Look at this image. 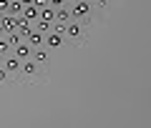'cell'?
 Segmentation results:
<instances>
[{"mask_svg":"<svg viewBox=\"0 0 151 128\" xmlns=\"http://www.w3.org/2000/svg\"><path fill=\"white\" fill-rule=\"evenodd\" d=\"M88 10H91V3L88 0H76L73 8H70V15H73V20H83L88 15Z\"/></svg>","mask_w":151,"mask_h":128,"instance_id":"6da1fadb","label":"cell"},{"mask_svg":"<svg viewBox=\"0 0 151 128\" xmlns=\"http://www.w3.org/2000/svg\"><path fill=\"white\" fill-rule=\"evenodd\" d=\"M18 18H20V15H10V13L0 15V25H3V33H5V35L18 30Z\"/></svg>","mask_w":151,"mask_h":128,"instance_id":"7a4b0ae2","label":"cell"},{"mask_svg":"<svg viewBox=\"0 0 151 128\" xmlns=\"http://www.w3.org/2000/svg\"><path fill=\"white\" fill-rule=\"evenodd\" d=\"M63 38H65V35H60V33L50 30V33H45V40H43V45H45V48H60Z\"/></svg>","mask_w":151,"mask_h":128,"instance_id":"3957f363","label":"cell"},{"mask_svg":"<svg viewBox=\"0 0 151 128\" xmlns=\"http://www.w3.org/2000/svg\"><path fill=\"white\" fill-rule=\"evenodd\" d=\"M20 18L23 20H38V18H40V8L38 5H23V13H20Z\"/></svg>","mask_w":151,"mask_h":128,"instance_id":"277c9868","label":"cell"},{"mask_svg":"<svg viewBox=\"0 0 151 128\" xmlns=\"http://www.w3.org/2000/svg\"><path fill=\"white\" fill-rule=\"evenodd\" d=\"M65 35H68V38H81V35H83L81 20H70L68 25H65Z\"/></svg>","mask_w":151,"mask_h":128,"instance_id":"5b68a950","label":"cell"},{"mask_svg":"<svg viewBox=\"0 0 151 128\" xmlns=\"http://www.w3.org/2000/svg\"><path fill=\"white\" fill-rule=\"evenodd\" d=\"M30 55H33V48L28 45L25 40H23V43H18V45H15V58H18V60H28Z\"/></svg>","mask_w":151,"mask_h":128,"instance_id":"8992f818","label":"cell"},{"mask_svg":"<svg viewBox=\"0 0 151 128\" xmlns=\"http://www.w3.org/2000/svg\"><path fill=\"white\" fill-rule=\"evenodd\" d=\"M43 40H45V35H43V33H38L35 28H33V33L25 38V43L30 45V48H43Z\"/></svg>","mask_w":151,"mask_h":128,"instance_id":"52a82bcc","label":"cell"},{"mask_svg":"<svg viewBox=\"0 0 151 128\" xmlns=\"http://www.w3.org/2000/svg\"><path fill=\"white\" fill-rule=\"evenodd\" d=\"M15 33H18V38H20V40H25V38L33 33V28H30V23H28V20L18 18V30H15Z\"/></svg>","mask_w":151,"mask_h":128,"instance_id":"ba28073f","label":"cell"},{"mask_svg":"<svg viewBox=\"0 0 151 128\" xmlns=\"http://www.w3.org/2000/svg\"><path fill=\"white\" fill-rule=\"evenodd\" d=\"M55 20H58V23H70L73 15H70V10L63 5V8H55Z\"/></svg>","mask_w":151,"mask_h":128,"instance_id":"9c48e42d","label":"cell"},{"mask_svg":"<svg viewBox=\"0 0 151 128\" xmlns=\"http://www.w3.org/2000/svg\"><path fill=\"white\" fill-rule=\"evenodd\" d=\"M38 20H48V23H55V8H50V5L40 8V18H38Z\"/></svg>","mask_w":151,"mask_h":128,"instance_id":"30bf717a","label":"cell"},{"mask_svg":"<svg viewBox=\"0 0 151 128\" xmlns=\"http://www.w3.org/2000/svg\"><path fill=\"white\" fill-rule=\"evenodd\" d=\"M20 63L23 60H18L15 55H13V58H5V65H3V68H5L8 73H18V70H20Z\"/></svg>","mask_w":151,"mask_h":128,"instance_id":"8fae6325","label":"cell"},{"mask_svg":"<svg viewBox=\"0 0 151 128\" xmlns=\"http://www.w3.org/2000/svg\"><path fill=\"white\" fill-rule=\"evenodd\" d=\"M20 70H23L25 75H33V73L38 70V63H35L33 58H28V60H23V63H20Z\"/></svg>","mask_w":151,"mask_h":128,"instance_id":"7c38bea8","label":"cell"},{"mask_svg":"<svg viewBox=\"0 0 151 128\" xmlns=\"http://www.w3.org/2000/svg\"><path fill=\"white\" fill-rule=\"evenodd\" d=\"M35 30L45 35V33H50V30H53V23H48V20H38V23H35Z\"/></svg>","mask_w":151,"mask_h":128,"instance_id":"4fadbf2b","label":"cell"},{"mask_svg":"<svg viewBox=\"0 0 151 128\" xmlns=\"http://www.w3.org/2000/svg\"><path fill=\"white\" fill-rule=\"evenodd\" d=\"M8 13H10V15H20V13H23V3H20V0H10Z\"/></svg>","mask_w":151,"mask_h":128,"instance_id":"5bb4252c","label":"cell"},{"mask_svg":"<svg viewBox=\"0 0 151 128\" xmlns=\"http://www.w3.org/2000/svg\"><path fill=\"white\" fill-rule=\"evenodd\" d=\"M30 58L35 60V63H38V60H40V63H43V60L48 58V53H45L43 48H33V55H30Z\"/></svg>","mask_w":151,"mask_h":128,"instance_id":"9a60e30c","label":"cell"},{"mask_svg":"<svg viewBox=\"0 0 151 128\" xmlns=\"http://www.w3.org/2000/svg\"><path fill=\"white\" fill-rule=\"evenodd\" d=\"M8 8H10V0H0V15H5Z\"/></svg>","mask_w":151,"mask_h":128,"instance_id":"2e32d148","label":"cell"},{"mask_svg":"<svg viewBox=\"0 0 151 128\" xmlns=\"http://www.w3.org/2000/svg\"><path fill=\"white\" fill-rule=\"evenodd\" d=\"M8 48H10V43H8V38H3V35H0V53H5Z\"/></svg>","mask_w":151,"mask_h":128,"instance_id":"e0dca14e","label":"cell"},{"mask_svg":"<svg viewBox=\"0 0 151 128\" xmlns=\"http://www.w3.org/2000/svg\"><path fill=\"white\" fill-rule=\"evenodd\" d=\"M48 5H50V8H63L65 0H48Z\"/></svg>","mask_w":151,"mask_h":128,"instance_id":"ac0fdd59","label":"cell"},{"mask_svg":"<svg viewBox=\"0 0 151 128\" xmlns=\"http://www.w3.org/2000/svg\"><path fill=\"white\" fill-rule=\"evenodd\" d=\"M5 78H8V70H5V68H0V80H5Z\"/></svg>","mask_w":151,"mask_h":128,"instance_id":"d6986e66","label":"cell"},{"mask_svg":"<svg viewBox=\"0 0 151 128\" xmlns=\"http://www.w3.org/2000/svg\"><path fill=\"white\" fill-rule=\"evenodd\" d=\"M23 5H33V3H35V0H20Z\"/></svg>","mask_w":151,"mask_h":128,"instance_id":"ffe728a7","label":"cell"},{"mask_svg":"<svg viewBox=\"0 0 151 128\" xmlns=\"http://www.w3.org/2000/svg\"><path fill=\"white\" fill-rule=\"evenodd\" d=\"M65 3H76V0H65Z\"/></svg>","mask_w":151,"mask_h":128,"instance_id":"44dd1931","label":"cell"}]
</instances>
